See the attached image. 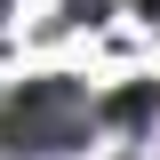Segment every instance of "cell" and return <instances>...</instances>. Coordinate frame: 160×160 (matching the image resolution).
<instances>
[{"mask_svg": "<svg viewBox=\"0 0 160 160\" xmlns=\"http://www.w3.org/2000/svg\"><path fill=\"white\" fill-rule=\"evenodd\" d=\"M96 128V104L80 80H24L0 104V152L8 160H56Z\"/></svg>", "mask_w": 160, "mask_h": 160, "instance_id": "6da1fadb", "label": "cell"}, {"mask_svg": "<svg viewBox=\"0 0 160 160\" xmlns=\"http://www.w3.org/2000/svg\"><path fill=\"white\" fill-rule=\"evenodd\" d=\"M0 8H8V0H0Z\"/></svg>", "mask_w": 160, "mask_h": 160, "instance_id": "7a4b0ae2", "label": "cell"}]
</instances>
